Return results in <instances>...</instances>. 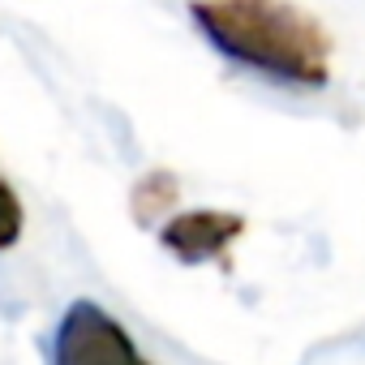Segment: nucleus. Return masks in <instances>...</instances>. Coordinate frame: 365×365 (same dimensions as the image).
Returning <instances> with one entry per match:
<instances>
[{"label": "nucleus", "mask_w": 365, "mask_h": 365, "mask_svg": "<svg viewBox=\"0 0 365 365\" xmlns=\"http://www.w3.org/2000/svg\"><path fill=\"white\" fill-rule=\"evenodd\" d=\"M245 232V220L232 211H180L159 228V245L185 267L224 262L237 237Z\"/></svg>", "instance_id": "3"}, {"label": "nucleus", "mask_w": 365, "mask_h": 365, "mask_svg": "<svg viewBox=\"0 0 365 365\" xmlns=\"http://www.w3.org/2000/svg\"><path fill=\"white\" fill-rule=\"evenodd\" d=\"M172 202H176V176L172 172H146L138 180V190H133V215H138V224H150V215H159Z\"/></svg>", "instance_id": "4"}, {"label": "nucleus", "mask_w": 365, "mask_h": 365, "mask_svg": "<svg viewBox=\"0 0 365 365\" xmlns=\"http://www.w3.org/2000/svg\"><path fill=\"white\" fill-rule=\"evenodd\" d=\"M48 365H150L133 335L95 301H73L52 339H48Z\"/></svg>", "instance_id": "2"}, {"label": "nucleus", "mask_w": 365, "mask_h": 365, "mask_svg": "<svg viewBox=\"0 0 365 365\" xmlns=\"http://www.w3.org/2000/svg\"><path fill=\"white\" fill-rule=\"evenodd\" d=\"M190 18L202 26L215 52L275 82L322 86L331 73V39L305 9L241 0V5H194Z\"/></svg>", "instance_id": "1"}, {"label": "nucleus", "mask_w": 365, "mask_h": 365, "mask_svg": "<svg viewBox=\"0 0 365 365\" xmlns=\"http://www.w3.org/2000/svg\"><path fill=\"white\" fill-rule=\"evenodd\" d=\"M22 237V202L9 190V180L0 176V250H9Z\"/></svg>", "instance_id": "5"}]
</instances>
